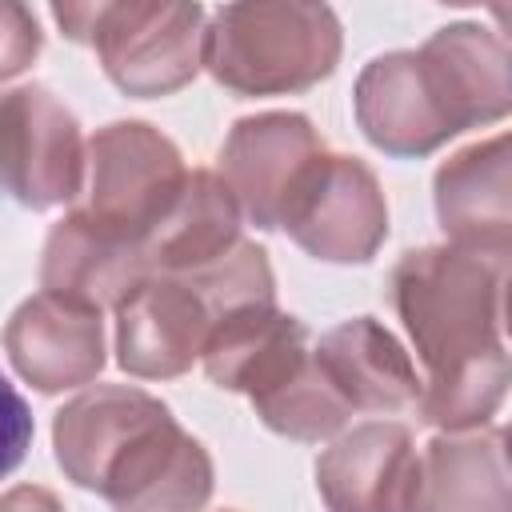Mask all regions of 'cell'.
Wrapping results in <instances>:
<instances>
[{"mask_svg":"<svg viewBox=\"0 0 512 512\" xmlns=\"http://www.w3.org/2000/svg\"><path fill=\"white\" fill-rule=\"evenodd\" d=\"M388 288L428 368L416 396L420 416L448 432L484 424L508 384L504 264L464 248H420L400 256Z\"/></svg>","mask_w":512,"mask_h":512,"instance_id":"cell-1","label":"cell"},{"mask_svg":"<svg viewBox=\"0 0 512 512\" xmlns=\"http://www.w3.org/2000/svg\"><path fill=\"white\" fill-rule=\"evenodd\" d=\"M508 108V44L480 24L440 28L420 52L376 56L356 80V120L392 156H424Z\"/></svg>","mask_w":512,"mask_h":512,"instance_id":"cell-2","label":"cell"},{"mask_svg":"<svg viewBox=\"0 0 512 512\" xmlns=\"http://www.w3.org/2000/svg\"><path fill=\"white\" fill-rule=\"evenodd\" d=\"M340 60V24L324 4H224L212 12L200 64L232 92L272 96L324 80Z\"/></svg>","mask_w":512,"mask_h":512,"instance_id":"cell-3","label":"cell"},{"mask_svg":"<svg viewBox=\"0 0 512 512\" xmlns=\"http://www.w3.org/2000/svg\"><path fill=\"white\" fill-rule=\"evenodd\" d=\"M52 16L68 40L96 48L108 80L128 96H168L200 72V4H56Z\"/></svg>","mask_w":512,"mask_h":512,"instance_id":"cell-4","label":"cell"},{"mask_svg":"<svg viewBox=\"0 0 512 512\" xmlns=\"http://www.w3.org/2000/svg\"><path fill=\"white\" fill-rule=\"evenodd\" d=\"M184 176L188 168L168 136L140 120H116L88 140V200L80 212L144 248L176 204Z\"/></svg>","mask_w":512,"mask_h":512,"instance_id":"cell-5","label":"cell"},{"mask_svg":"<svg viewBox=\"0 0 512 512\" xmlns=\"http://www.w3.org/2000/svg\"><path fill=\"white\" fill-rule=\"evenodd\" d=\"M84 140L76 116L40 84L0 96V188L24 208L76 200Z\"/></svg>","mask_w":512,"mask_h":512,"instance_id":"cell-6","label":"cell"},{"mask_svg":"<svg viewBox=\"0 0 512 512\" xmlns=\"http://www.w3.org/2000/svg\"><path fill=\"white\" fill-rule=\"evenodd\" d=\"M96 492L112 512H200L212 496V460L164 404H156L104 464Z\"/></svg>","mask_w":512,"mask_h":512,"instance_id":"cell-7","label":"cell"},{"mask_svg":"<svg viewBox=\"0 0 512 512\" xmlns=\"http://www.w3.org/2000/svg\"><path fill=\"white\" fill-rule=\"evenodd\" d=\"M280 228L316 260L360 264L388 236V204L368 164L324 152L296 188Z\"/></svg>","mask_w":512,"mask_h":512,"instance_id":"cell-8","label":"cell"},{"mask_svg":"<svg viewBox=\"0 0 512 512\" xmlns=\"http://www.w3.org/2000/svg\"><path fill=\"white\" fill-rule=\"evenodd\" d=\"M320 156L324 140L300 112H260L228 132L220 180L256 228H280L296 188Z\"/></svg>","mask_w":512,"mask_h":512,"instance_id":"cell-9","label":"cell"},{"mask_svg":"<svg viewBox=\"0 0 512 512\" xmlns=\"http://www.w3.org/2000/svg\"><path fill=\"white\" fill-rule=\"evenodd\" d=\"M212 332V308L188 276H148L116 308V360L140 380H168L192 368Z\"/></svg>","mask_w":512,"mask_h":512,"instance_id":"cell-10","label":"cell"},{"mask_svg":"<svg viewBox=\"0 0 512 512\" xmlns=\"http://www.w3.org/2000/svg\"><path fill=\"white\" fill-rule=\"evenodd\" d=\"M4 348L16 372L40 392L88 384L104 368L100 312L88 304L40 292L12 312L4 328Z\"/></svg>","mask_w":512,"mask_h":512,"instance_id":"cell-11","label":"cell"},{"mask_svg":"<svg viewBox=\"0 0 512 512\" xmlns=\"http://www.w3.org/2000/svg\"><path fill=\"white\" fill-rule=\"evenodd\" d=\"M152 276L144 248L80 208L68 212L44 244V264H40V284L52 296L88 304L96 312L120 308L144 280Z\"/></svg>","mask_w":512,"mask_h":512,"instance_id":"cell-12","label":"cell"},{"mask_svg":"<svg viewBox=\"0 0 512 512\" xmlns=\"http://www.w3.org/2000/svg\"><path fill=\"white\" fill-rule=\"evenodd\" d=\"M416 448L404 424L372 420L344 432L316 460V488L328 512H404Z\"/></svg>","mask_w":512,"mask_h":512,"instance_id":"cell-13","label":"cell"},{"mask_svg":"<svg viewBox=\"0 0 512 512\" xmlns=\"http://www.w3.org/2000/svg\"><path fill=\"white\" fill-rule=\"evenodd\" d=\"M508 184V136L472 144L436 172V212L452 248L504 264L512 244Z\"/></svg>","mask_w":512,"mask_h":512,"instance_id":"cell-14","label":"cell"},{"mask_svg":"<svg viewBox=\"0 0 512 512\" xmlns=\"http://www.w3.org/2000/svg\"><path fill=\"white\" fill-rule=\"evenodd\" d=\"M320 372L352 412H400L416 404L420 380L400 340L372 316L336 324L312 348Z\"/></svg>","mask_w":512,"mask_h":512,"instance_id":"cell-15","label":"cell"},{"mask_svg":"<svg viewBox=\"0 0 512 512\" xmlns=\"http://www.w3.org/2000/svg\"><path fill=\"white\" fill-rule=\"evenodd\" d=\"M404 512H508L504 432L432 440L416 456Z\"/></svg>","mask_w":512,"mask_h":512,"instance_id":"cell-16","label":"cell"},{"mask_svg":"<svg viewBox=\"0 0 512 512\" xmlns=\"http://www.w3.org/2000/svg\"><path fill=\"white\" fill-rule=\"evenodd\" d=\"M240 244V204L216 172H188L168 216L148 232L144 260L152 276L196 272Z\"/></svg>","mask_w":512,"mask_h":512,"instance_id":"cell-17","label":"cell"},{"mask_svg":"<svg viewBox=\"0 0 512 512\" xmlns=\"http://www.w3.org/2000/svg\"><path fill=\"white\" fill-rule=\"evenodd\" d=\"M156 404H160L156 396L128 384H100L92 392H80L72 404H64L52 424V444L68 480L96 492V480L112 460V452Z\"/></svg>","mask_w":512,"mask_h":512,"instance_id":"cell-18","label":"cell"},{"mask_svg":"<svg viewBox=\"0 0 512 512\" xmlns=\"http://www.w3.org/2000/svg\"><path fill=\"white\" fill-rule=\"evenodd\" d=\"M252 408L272 432L288 440H324L336 428H344V420L352 416V408L320 372L312 348L288 372H280L264 392H256Z\"/></svg>","mask_w":512,"mask_h":512,"instance_id":"cell-19","label":"cell"},{"mask_svg":"<svg viewBox=\"0 0 512 512\" xmlns=\"http://www.w3.org/2000/svg\"><path fill=\"white\" fill-rule=\"evenodd\" d=\"M40 52V24L24 4L0 0V80L24 72Z\"/></svg>","mask_w":512,"mask_h":512,"instance_id":"cell-20","label":"cell"},{"mask_svg":"<svg viewBox=\"0 0 512 512\" xmlns=\"http://www.w3.org/2000/svg\"><path fill=\"white\" fill-rule=\"evenodd\" d=\"M28 444H32V412L0 372V476H8L24 460Z\"/></svg>","mask_w":512,"mask_h":512,"instance_id":"cell-21","label":"cell"},{"mask_svg":"<svg viewBox=\"0 0 512 512\" xmlns=\"http://www.w3.org/2000/svg\"><path fill=\"white\" fill-rule=\"evenodd\" d=\"M0 512H64L60 500L40 484H20L0 496Z\"/></svg>","mask_w":512,"mask_h":512,"instance_id":"cell-22","label":"cell"}]
</instances>
